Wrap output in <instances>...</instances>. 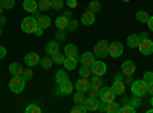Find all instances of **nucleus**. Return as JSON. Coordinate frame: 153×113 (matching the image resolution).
Wrapping results in <instances>:
<instances>
[{"mask_svg": "<svg viewBox=\"0 0 153 113\" xmlns=\"http://www.w3.org/2000/svg\"><path fill=\"white\" fill-rule=\"evenodd\" d=\"M132 95H135V96H144V95H147V90H149V84L144 81V80H136V81H133L132 84Z\"/></svg>", "mask_w": 153, "mask_h": 113, "instance_id": "obj_1", "label": "nucleus"}, {"mask_svg": "<svg viewBox=\"0 0 153 113\" xmlns=\"http://www.w3.org/2000/svg\"><path fill=\"white\" fill-rule=\"evenodd\" d=\"M25 84H26V80H25L22 75L20 77H14V75H12V78L9 81V90L14 92V93H22L25 90Z\"/></svg>", "mask_w": 153, "mask_h": 113, "instance_id": "obj_2", "label": "nucleus"}, {"mask_svg": "<svg viewBox=\"0 0 153 113\" xmlns=\"http://www.w3.org/2000/svg\"><path fill=\"white\" fill-rule=\"evenodd\" d=\"M94 55H95L97 58H100V60L106 58V57L109 55V43H107L106 40L98 41V43L95 44V47H94Z\"/></svg>", "mask_w": 153, "mask_h": 113, "instance_id": "obj_3", "label": "nucleus"}, {"mask_svg": "<svg viewBox=\"0 0 153 113\" xmlns=\"http://www.w3.org/2000/svg\"><path fill=\"white\" fill-rule=\"evenodd\" d=\"M37 28H38V23H37L35 17H26V18L22 20V29H23V32L34 34Z\"/></svg>", "mask_w": 153, "mask_h": 113, "instance_id": "obj_4", "label": "nucleus"}, {"mask_svg": "<svg viewBox=\"0 0 153 113\" xmlns=\"http://www.w3.org/2000/svg\"><path fill=\"white\" fill-rule=\"evenodd\" d=\"M100 96H101V101H103V103H112V101H115L117 93L112 90V87H104L103 86L100 89Z\"/></svg>", "mask_w": 153, "mask_h": 113, "instance_id": "obj_5", "label": "nucleus"}, {"mask_svg": "<svg viewBox=\"0 0 153 113\" xmlns=\"http://www.w3.org/2000/svg\"><path fill=\"white\" fill-rule=\"evenodd\" d=\"M91 70H92V75H95V77H103V75L107 72V66L104 64L103 61H94V64L91 66Z\"/></svg>", "mask_w": 153, "mask_h": 113, "instance_id": "obj_6", "label": "nucleus"}, {"mask_svg": "<svg viewBox=\"0 0 153 113\" xmlns=\"http://www.w3.org/2000/svg\"><path fill=\"white\" fill-rule=\"evenodd\" d=\"M138 49L143 55H150V54H153V41L150 38H143L139 41Z\"/></svg>", "mask_w": 153, "mask_h": 113, "instance_id": "obj_7", "label": "nucleus"}, {"mask_svg": "<svg viewBox=\"0 0 153 113\" xmlns=\"http://www.w3.org/2000/svg\"><path fill=\"white\" fill-rule=\"evenodd\" d=\"M123 44L118 43V41H113V43H109V55L112 58H118L123 55Z\"/></svg>", "mask_w": 153, "mask_h": 113, "instance_id": "obj_8", "label": "nucleus"}, {"mask_svg": "<svg viewBox=\"0 0 153 113\" xmlns=\"http://www.w3.org/2000/svg\"><path fill=\"white\" fill-rule=\"evenodd\" d=\"M84 107L87 112H97L98 107H100V101H98V98H92V96H89L84 99Z\"/></svg>", "mask_w": 153, "mask_h": 113, "instance_id": "obj_9", "label": "nucleus"}, {"mask_svg": "<svg viewBox=\"0 0 153 113\" xmlns=\"http://www.w3.org/2000/svg\"><path fill=\"white\" fill-rule=\"evenodd\" d=\"M135 70H136V66H135V63L130 61V60L124 61L123 64H121V72L126 75V77H130V75H133Z\"/></svg>", "mask_w": 153, "mask_h": 113, "instance_id": "obj_10", "label": "nucleus"}, {"mask_svg": "<svg viewBox=\"0 0 153 113\" xmlns=\"http://www.w3.org/2000/svg\"><path fill=\"white\" fill-rule=\"evenodd\" d=\"M40 63V55L37 52H29L25 55V64L26 66H37Z\"/></svg>", "mask_w": 153, "mask_h": 113, "instance_id": "obj_11", "label": "nucleus"}, {"mask_svg": "<svg viewBox=\"0 0 153 113\" xmlns=\"http://www.w3.org/2000/svg\"><path fill=\"white\" fill-rule=\"evenodd\" d=\"M81 23L84 24V26H91V24H94L95 23V12L87 9L84 14L81 16Z\"/></svg>", "mask_w": 153, "mask_h": 113, "instance_id": "obj_12", "label": "nucleus"}, {"mask_svg": "<svg viewBox=\"0 0 153 113\" xmlns=\"http://www.w3.org/2000/svg\"><path fill=\"white\" fill-rule=\"evenodd\" d=\"M74 87H75L76 90H80V92H87L89 87H91V81H89L87 78H83V77H81L78 81L74 84Z\"/></svg>", "mask_w": 153, "mask_h": 113, "instance_id": "obj_13", "label": "nucleus"}, {"mask_svg": "<svg viewBox=\"0 0 153 113\" xmlns=\"http://www.w3.org/2000/svg\"><path fill=\"white\" fill-rule=\"evenodd\" d=\"M112 90L117 93V95H124V92H126V83L124 81H120V80H115L113 83H112Z\"/></svg>", "mask_w": 153, "mask_h": 113, "instance_id": "obj_14", "label": "nucleus"}, {"mask_svg": "<svg viewBox=\"0 0 153 113\" xmlns=\"http://www.w3.org/2000/svg\"><path fill=\"white\" fill-rule=\"evenodd\" d=\"M139 41H141V38H139V34H132L127 37V46H129L130 49H136L139 46Z\"/></svg>", "mask_w": 153, "mask_h": 113, "instance_id": "obj_15", "label": "nucleus"}, {"mask_svg": "<svg viewBox=\"0 0 153 113\" xmlns=\"http://www.w3.org/2000/svg\"><path fill=\"white\" fill-rule=\"evenodd\" d=\"M65 55L69 57V58L80 60V58H78V49H76L75 44H66V47H65Z\"/></svg>", "mask_w": 153, "mask_h": 113, "instance_id": "obj_16", "label": "nucleus"}, {"mask_svg": "<svg viewBox=\"0 0 153 113\" xmlns=\"http://www.w3.org/2000/svg\"><path fill=\"white\" fill-rule=\"evenodd\" d=\"M57 52H60V44H58V41H49V43L46 44V55L52 57V55L57 54Z\"/></svg>", "mask_w": 153, "mask_h": 113, "instance_id": "obj_17", "label": "nucleus"}, {"mask_svg": "<svg viewBox=\"0 0 153 113\" xmlns=\"http://www.w3.org/2000/svg\"><path fill=\"white\" fill-rule=\"evenodd\" d=\"M80 61L83 63V66H89V67H91V66L94 64V61H95L94 52H86V54H83L81 58H80Z\"/></svg>", "mask_w": 153, "mask_h": 113, "instance_id": "obj_18", "label": "nucleus"}, {"mask_svg": "<svg viewBox=\"0 0 153 113\" xmlns=\"http://www.w3.org/2000/svg\"><path fill=\"white\" fill-rule=\"evenodd\" d=\"M23 66L19 64V63H11L9 64V72L11 75H14V77H20V75H23Z\"/></svg>", "mask_w": 153, "mask_h": 113, "instance_id": "obj_19", "label": "nucleus"}, {"mask_svg": "<svg viewBox=\"0 0 153 113\" xmlns=\"http://www.w3.org/2000/svg\"><path fill=\"white\" fill-rule=\"evenodd\" d=\"M23 9L26 12H34L38 9V2H35V0H25L23 2Z\"/></svg>", "mask_w": 153, "mask_h": 113, "instance_id": "obj_20", "label": "nucleus"}, {"mask_svg": "<svg viewBox=\"0 0 153 113\" xmlns=\"http://www.w3.org/2000/svg\"><path fill=\"white\" fill-rule=\"evenodd\" d=\"M72 90H74V84H72L69 80L65 81L63 84H60V92H61L63 95H71Z\"/></svg>", "mask_w": 153, "mask_h": 113, "instance_id": "obj_21", "label": "nucleus"}, {"mask_svg": "<svg viewBox=\"0 0 153 113\" xmlns=\"http://www.w3.org/2000/svg\"><path fill=\"white\" fill-rule=\"evenodd\" d=\"M69 80V75L65 72V70H58L57 73H55V83L60 86V84H63L65 81H68Z\"/></svg>", "mask_w": 153, "mask_h": 113, "instance_id": "obj_22", "label": "nucleus"}, {"mask_svg": "<svg viewBox=\"0 0 153 113\" xmlns=\"http://www.w3.org/2000/svg\"><path fill=\"white\" fill-rule=\"evenodd\" d=\"M76 63H78V60H76V58H69V57H66L63 64H65V69H66V70H74V69L76 67Z\"/></svg>", "mask_w": 153, "mask_h": 113, "instance_id": "obj_23", "label": "nucleus"}, {"mask_svg": "<svg viewBox=\"0 0 153 113\" xmlns=\"http://www.w3.org/2000/svg\"><path fill=\"white\" fill-rule=\"evenodd\" d=\"M68 23H69V20H68L66 17L60 16V17H57V20H55V26H57L58 29H68Z\"/></svg>", "mask_w": 153, "mask_h": 113, "instance_id": "obj_24", "label": "nucleus"}, {"mask_svg": "<svg viewBox=\"0 0 153 113\" xmlns=\"http://www.w3.org/2000/svg\"><path fill=\"white\" fill-rule=\"evenodd\" d=\"M37 23H38V26H42L43 29H46V28L51 26V18L48 16H40L37 18Z\"/></svg>", "mask_w": 153, "mask_h": 113, "instance_id": "obj_25", "label": "nucleus"}, {"mask_svg": "<svg viewBox=\"0 0 153 113\" xmlns=\"http://www.w3.org/2000/svg\"><path fill=\"white\" fill-rule=\"evenodd\" d=\"M52 57H49V55H46V57H43V58H40V66L43 67V69H51L52 67Z\"/></svg>", "mask_w": 153, "mask_h": 113, "instance_id": "obj_26", "label": "nucleus"}, {"mask_svg": "<svg viewBox=\"0 0 153 113\" xmlns=\"http://www.w3.org/2000/svg\"><path fill=\"white\" fill-rule=\"evenodd\" d=\"M120 110H121V107L118 103H115V101L107 103V110H106L107 113H120Z\"/></svg>", "mask_w": 153, "mask_h": 113, "instance_id": "obj_27", "label": "nucleus"}, {"mask_svg": "<svg viewBox=\"0 0 153 113\" xmlns=\"http://www.w3.org/2000/svg\"><path fill=\"white\" fill-rule=\"evenodd\" d=\"M149 17H150V16L147 14L146 11H143V9L136 12V20H138L139 23H147V21H149Z\"/></svg>", "mask_w": 153, "mask_h": 113, "instance_id": "obj_28", "label": "nucleus"}, {"mask_svg": "<svg viewBox=\"0 0 153 113\" xmlns=\"http://www.w3.org/2000/svg\"><path fill=\"white\" fill-rule=\"evenodd\" d=\"M65 6V0H51V8L54 11H60Z\"/></svg>", "mask_w": 153, "mask_h": 113, "instance_id": "obj_29", "label": "nucleus"}, {"mask_svg": "<svg viewBox=\"0 0 153 113\" xmlns=\"http://www.w3.org/2000/svg\"><path fill=\"white\" fill-rule=\"evenodd\" d=\"M84 92H80V90H76V93H74V103L75 104H83L84 103Z\"/></svg>", "mask_w": 153, "mask_h": 113, "instance_id": "obj_30", "label": "nucleus"}, {"mask_svg": "<svg viewBox=\"0 0 153 113\" xmlns=\"http://www.w3.org/2000/svg\"><path fill=\"white\" fill-rule=\"evenodd\" d=\"M87 9H89V11H92V12H95V14H97L98 11H101V3L98 2V0H92V2L89 3V8H87Z\"/></svg>", "mask_w": 153, "mask_h": 113, "instance_id": "obj_31", "label": "nucleus"}, {"mask_svg": "<svg viewBox=\"0 0 153 113\" xmlns=\"http://www.w3.org/2000/svg\"><path fill=\"white\" fill-rule=\"evenodd\" d=\"M65 58H66V55L65 54H60V52H57V54L52 55V61L55 63V64H63V63H65Z\"/></svg>", "mask_w": 153, "mask_h": 113, "instance_id": "obj_32", "label": "nucleus"}, {"mask_svg": "<svg viewBox=\"0 0 153 113\" xmlns=\"http://www.w3.org/2000/svg\"><path fill=\"white\" fill-rule=\"evenodd\" d=\"M129 104H130V106H133L135 109H139V107H141V104H143L141 96H135V95H133V98H130V99H129Z\"/></svg>", "mask_w": 153, "mask_h": 113, "instance_id": "obj_33", "label": "nucleus"}, {"mask_svg": "<svg viewBox=\"0 0 153 113\" xmlns=\"http://www.w3.org/2000/svg\"><path fill=\"white\" fill-rule=\"evenodd\" d=\"M91 86H92V87H97V89H101V87H103V78H101V77L92 78V80H91Z\"/></svg>", "mask_w": 153, "mask_h": 113, "instance_id": "obj_34", "label": "nucleus"}, {"mask_svg": "<svg viewBox=\"0 0 153 113\" xmlns=\"http://www.w3.org/2000/svg\"><path fill=\"white\" fill-rule=\"evenodd\" d=\"M91 75H92V70H91V67H89V66H83V67L80 69V77L89 78Z\"/></svg>", "mask_w": 153, "mask_h": 113, "instance_id": "obj_35", "label": "nucleus"}, {"mask_svg": "<svg viewBox=\"0 0 153 113\" xmlns=\"http://www.w3.org/2000/svg\"><path fill=\"white\" fill-rule=\"evenodd\" d=\"M38 9L40 11L51 9V0H40V2H38Z\"/></svg>", "mask_w": 153, "mask_h": 113, "instance_id": "obj_36", "label": "nucleus"}, {"mask_svg": "<svg viewBox=\"0 0 153 113\" xmlns=\"http://www.w3.org/2000/svg\"><path fill=\"white\" fill-rule=\"evenodd\" d=\"M40 112H42L40 106H37L35 103H32V104H29L26 107V113H40Z\"/></svg>", "mask_w": 153, "mask_h": 113, "instance_id": "obj_37", "label": "nucleus"}, {"mask_svg": "<svg viewBox=\"0 0 153 113\" xmlns=\"http://www.w3.org/2000/svg\"><path fill=\"white\" fill-rule=\"evenodd\" d=\"M0 5L3 6V9H11V8H14L16 0H0Z\"/></svg>", "mask_w": 153, "mask_h": 113, "instance_id": "obj_38", "label": "nucleus"}, {"mask_svg": "<svg viewBox=\"0 0 153 113\" xmlns=\"http://www.w3.org/2000/svg\"><path fill=\"white\" fill-rule=\"evenodd\" d=\"M121 113H135L136 112V109L133 107V106H130V104H124L123 107H121V110H120Z\"/></svg>", "mask_w": 153, "mask_h": 113, "instance_id": "obj_39", "label": "nucleus"}, {"mask_svg": "<svg viewBox=\"0 0 153 113\" xmlns=\"http://www.w3.org/2000/svg\"><path fill=\"white\" fill-rule=\"evenodd\" d=\"M78 29V21L76 20H69V23H68V31H71V32H74V31H76Z\"/></svg>", "mask_w": 153, "mask_h": 113, "instance_id": "obj_40", "label": "nucleus"}, {"mask_svg": "<svg viewBox=\"0 0 153 113\" xmlns=\"http://www.w3.org/2000/svg\"><path fill=\"white\" fill-rule=\"evenodd\" d=\"M86 107L84 104H75V107H72V113H86Z\"/></svg>", "mask_w": 153, "mask_h": 113, "instance_id": "obj_41", "label": "nucleus"}, {"mask_svg": "<svg viewBox=\"0 0 153 113\" xmlns=\"http://www.w3.org/2000/svg\"><path fill=\"white\" fill-rule=\"evenodd\" d=\"M89 96H92V98H98L100 96V89H97V87H89Z\"/></svg>", "mask_w": 153, "mask_h": 113, "instance_id": "obj_42", "label": "nucleus"}, {"mask_svg": "<svg viewBox=\"0 0 153 113\" xmlns=\"http://www.w3.org/2000/svg\"><path fill=\"white\" fill-rule=\"evenodd\" d=\"M55 38H57V41L65 40V38H66V32H65V29H58V32L55 34Z\"/></svg>", "mask_w": 153, "mask_h": 113, "instance_id": "obj_43", "label": "nucleus"}, {"mask_svg": "<svg viewBox=\"0 0 153 113\" xmlns=\"http://www.w3.org/2000/svg\"><path fill=\"white\" fill-rule=\"evenodd\" d=\"M32 75H34V73H32V70H31V69H25L22 77H23L25 80H26V81H29V80H32Z\"/></svg>", "mask_w": 153, "mask_h": 113, "instance_id": "obj_44", "label": "nucleus"}, {"mask_svg": "<svg viewBox=\"0 0 153 113\" xmlns=\"http://www.w3.org/2000/svg\"><path fill=\"white\" fill-rule=\"evenodd\" d=\"M143 80H144L147 84H150V83L153 81V72H146L144 77H143Z\"/></svg>", "mask_w": 153, "mask_h": 113, "instance_id": "obj_45", "label": "nucleus"}, {"mask_svg": "<svg viewBox=\"0 0 153 113\" xmlns=\"http://www.w3.org/2000/svg\"><path fill=\"white\" fill-rule=\"evenodd\" d=\"M66 5H68L71 9H74V8H78V2H76V0H66Z\"/></svg>", "mask_w": 153, "mask_h": 113, "instance_id": "obj_46", "label": "nucleus"}, {"mask_svg": "<svg viewBox=\"0 0 153 113\" xmlns=\"http://www.w3.org/2000/svg\"><path fill=\"white\" fill-rule=\"evenodd\" d=\"M6 57V47L0 44V60H3Z\"/></svg>", "mask_w": 153, "mask_h": 113, "instance_id": "obj_47", "label": "nucleus"}, {"mask_svg": "<svg viewBox=\"0 0 153 113\" xmlns=\"http://www.w3.org/2000/svg\"><path fill=\"white\" fill-rule=\"evenodd\" d=\"M98 110H100V112H106V110H107V103H103V101H101Z\"/></svg>", "mask_w": 153, "mask_h": 113, "instance_id": "obj_48", "label": "nucleus"}, {"mask_svg": "<svg viewBox=\"0 0 153 113\" xmlns=\"http://www.w3.org/2000/svg\"><path fill=\"white\" fill-rule=\"evenodd\" d=\"M63 17H66L68 20H71V18H72V12H71L69 9H66L65 12H63Z\"/></svg>", "mask_w": 153, "mask_h": 113, "instance_id": "obj_49", "label": "nucleus"}, {"mask_svg": "<svg viewBox=\"0 0 153 113\" xmlns=\"http://www.w3.org/2000/svg\"><path fill=\"white\" fill-rule=\"evenodd\" d=\"M147 26H149V29L153 32V16L152 17H149V21H147Z\"/></svg>", "mask_w": 153, "mask_h": 113, "instance_id": "obj_50", "label": "nucleus"}, {"mask_svg": "<svg viewBox=\"0 0 153 113\" xmlns=\"http://www.w3.org/2000/svg\"><path fill=\"white\" fill-rule=\"evenodd\" d=\"M126 78V75L123 73V72H120V73H117V75H115V80H120V81H123Z\"/></svg>", "mask_w": 153, "mask_h": 113, "instance_id": "obj_51", "label": "nucleus"}, {"mask_svg": "<svg viewBox=\"0 0 153 113\" xmlns=\"http://www.w3.org/2000/svg\"><path fill=\"white\" fill-rule=\"evenodd\" d=\"M35 35H38V37H40V35H43V28L42 26H38L37 29H35V32H34Z\"/></svg>", "mask_w": 153, "mask_h": 113, "instance_id": "obj_52", "label": "nucleus"}, {"mask_svg": "<svg viewBox=\"0 0 153 113\" xmlns=\"http://www.w3.org/2000/svg\"><path fill=\"white\" fill-rule=\"evenodd\" d=\"M6 21H8V18H6L5 16H0V26H3V24H6Z\"/></svg>", "mask_w": 153, "mask_h": 113, "instance_id": "obj_53", "label": "nucleus"}, {"mask_svg": "<svg viewBox=\"0 0 153 113\" xmlns=\"http://www.w3.org/2000/svg\"><path fill=\"white\" fill-rule=\"evenodd\" d=\"M129 99H130L129 96H126V95H123V101H121V103H123V106H124V104H129Z\"/></svg>", "mask_w": 153, "mask_h": 113, "instance_id": "obj_54", "label": "nucleus"}, {"mask_svg": "<svg viewBox=\"0 0 153 113\" xmlns=\"http://www.w3.org/2000/svg\"><path fill=\"white\" fill-rule=\"evenodd\" d=\"M147 93H150V95H153V81L149 84V90H147Z\"/></svg>", "mask_w": 153, "mask_h": 113, "instance_id": "obj_55", "label": "nucleus"}, {"mask_svg": "<svg viewBox=\"0 0 153 113\" xmlns=\"http://www.w3.org/2000/svg\"><path fill=\"white\" fill-rule=\"evenodd\" d=\"M126 83H127V84H132V83H133V80H132V75H130V77H127V78H126Z\"/></svg>", "mask_w": 153, "mask_h": 113, "instance_id": "obj_56", "label": "nucleus"}, {"mask_svg": "<svg viewBox=\"0 0 153 113\" xmlns=\"http://www.w3.org/2000/svg\"><path fill=\"white\" fill-rule=\"evenodd\" d=\"M139 38L143 40V38H149V37H147V34H146V32H141V34H139Z\"/></svg>", "mask_w": 153, "mask_h": 113, "instance_id": "obj_57", "label": "nucleus"}, {"mask_svg": "<svg viewBox=\"0 0 153 113\" xmlns=\"http://www.w3.org/2000/svg\"><path fill=\"white\" fill-rule=\"evenodd\" d=\"M32 14H34V17H35V18H38V17H40V14H38V9H37V11H34Z\"/></svg>", "mask_w": 153, "mask_h": 113, "instance_id": "obj_58", "label": "nucleus"}, {"mask_svg": "<svg viewBox=\"0 0 153 113\" xmlns=\"http://www.w3.org/2000/svg\"><path fill=\"white\" fill-rule=\"evenodd\" d=\"M2 12H3V6L0 5V16H2Z\"/></svg>", "mask_w": 153, "mask_h": 113, "instance_id": "obj_59", "label": "nucleus"}, {"mask_svg": "<svg viewBox=\"0 0 153 113\" xmlns=\"http://www.w3.org/2000/svg\"><path fill=\"white\" fill-rule=\"evenodd\" d=\"M150 103H152V107H153V95H152V101Z\"/></svg>", "mask_w": 153, "mask_h": 113, "instance_id": "obj_60", "label": "nucleus"}, {"mask_svg": "<svg viewBox=\"0 0 153 113\" xmlns=\"http://www.w3.org/2000/svg\"><path fill=\"white\" fill-rule=\"evenodd\" d=\"M0 37H2V26H0Z\"/></svg>", "mask_w": 153, "mask_h": 113, "instance_id": "obj_61", "label": "nucleus"}, {"mask_svg": "<svg viewBox=\"0 0 153 113\" xmlns=\"http://www.w3.org/2000/svg\"><path fill=\"white\" fill-rule=\"evenodd\" d=\"M121 2H130V0H121Z\"/></svg>", "mask_w": 153, "mask_h": 113, "instance_id": "obj_62", "label": "nucleus"}]
</instances>
